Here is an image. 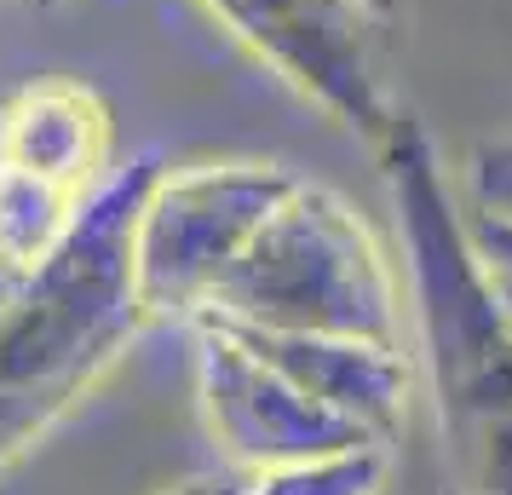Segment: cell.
<instances>
[{
	"instance_id": "cell-9",
	"label": "cell",
	"mask_w": 512,
	"mask_h": 495,
	"mask_svg": "<svg viewBox=\"0 0 512 495\" xmlns=\"http://www.w3.org/2000/svg\"><path fill=\"white\" fill-rule=\"evenodd\" d=\"M81 208H87V196L52 185L41 173H24V167L0 162V254L12 265L41 271L70 242Z\"/></svg>"
},
{
	"instance_id": "cell-15",
	"label": "cell",
	"mask_w": 512,
	"mask_h": 495,
	"mask_svg": "<svg viewBox=\"0 0 512 495\" xmlns=\"http://www.w3.org/2000/svg\"><path fill=\"white\" fill-rule=\"evenodd\" d=\"M495 271H501V294H507V306H512V265L495 260Z\"/></svg>"
},
{
	"instance_id": "cell-2",
	"label": "cell",
	"mask_w": 512,
	"mask_h": 495,
	"mask_svg": "<svg viewBox=\"0 0 512 495\" xmlns=\"http://www.w3.org/2000/svg\"><path fill=\"white\" fill-rule=\"evenodd\" d=\"M156 156L116 167L87 196L70 242L0 311V478L93 398L150 311L133 277V219Z\"/></svg>"
},
{
	"instance_id": "cell-12",
	"label": "cell",
	"mask_w": 512,
	"mask_h": 495,
	"mask_svg": "<svg viewBox=\"0 0 512 495\" xmlns=\"http://www.w3.org/2000/svg\"><path fill=\"white\" fill-rule=\"evenodd\" d=\"M150 495H236V472H190V478H173Z\"/></svg>"
},
{
	"instance_id": "cell-3",
	"label": "cell",
	"mask_w": 512,
	"mask_h": 495,
	"mask_svg": "<svg viewBox=\"0 0 512 495\" xmlns=\"http://www.w3.org/2000/svg\"><path fill=\"white\" fill-rule=\"evenodd\" d=\"M202 317L254 334H363L409 346L403 265L340 190H288Z\"/></svg>"
},
{
	"instance_id": "cell-7",
	"label": "cell",
	"mask_w": 512,
	"mask_h": 495,
	"mask_svg": "<svg viewBox=\"0 0 512 495\" xmlns=\"http://www.w3.org/2000/svg\"><path fill=\"white\" fill-rule=\"evenodd\" d=\"M236 334L254 340L294 386H305L323 409H334L357 432H369L380 444L403 438L409 403L420 392V363L403 340H363V334H254V329H236Z\"/></svg>"
},
{
	"instance_id": "cell-14",
	"label": "cell",
	"mask_w": 512,
	"mask_h": 495,
	"mask_svg": "<svg viewBox=\"0 0 512 495\" xmlns=\"http://www.w3.org/2000/svg\"><path fill=\"white\" fill-rule=\"evenodd\" d=\"M24 277H29L24 265H12V260H6V254H0V311L12 306V294L24 288Z\"/></svg>"
},
{
	"instance_id": "cell-8",
	"label": "cell",
	"mask_w": 512,
	"mask_h": 495,
	"mask_svg": "<svg viewBox=\"0 0 512 495\" xmlns=\"http://www.w3.org/2000/svg\"><path fill=\"white\" fill-rule=\"evenodd\" d=\"M110 104L70 75H41L0 104V162L93 196L110 167Z\"/></svg>"
},
{
	"instance_id": "cell-4",
	"label": "cell",
	"mask_w": 512,
	"mask_h": 495,
	"mask_svg": "<svg viewBox=\"0 0 512 495\" xmlns=\"http://www.w3.org/2000/svg\"><path fill=\"white\" fill-rule=\"evenodd\" d=\"M300 173L254 156L156 167L133 219V277L150 323H196Z\"/></svg>"
},
{
	"instance_id": "cell-13",
	"label": "cell",
	"mask_w": 512,
	"mask_h": 495,
	"mask_svg": "<svg viewBox=\"0 0 512 495\" xmlns=\"http://www.w3.org/2000/svg\"><path fill=\"white\" fill-rule=\"evenodd\" d=\"M472 231H478V242H484L489 260L512 265V231H507V225H484V219H472Z\"/></svg>"
},
{
	"instance_id": "cell-6",
	"label": "cell",
	"mask_w": 512,
	"mask_h": 495,
	"mask_svg": "<svg viewBox=\"0 0 512 495\" xmlns=\"http://www.w3.org/2000/svg\"><path fill=\"white\" fill-rule=\"evenodd\" d=\"M190 340H196V409L231 472H265L311 461V455H334V449L380 444L340 421L334 409H323L305 386H294L236 329L196 317Z\"/></svg>"
},
{
	"instance_id": "cell-10",
	"label": "cell",
	"mask_w": 512,
	"mask_h": 495,
	"mask_svg": "<svg viewBox=\"0 0 512 495\" xmlns=\"http://www.w3.org/2000/svg\"><path fill=\"white\" fill-rule=\"evenodd\" d=\"M392 444H357L265 472H236V495H386Z\"/></svg>"
},
{
	"instance_id": "cell-5",
	"label": "cell",
	"mask_w": 512,
	"mask_h": 495,
	"mask_svg": "<svg viewBox=\"0 0 512 495\" xmlns=\"http://www.w3.org/2000/svg\"><path fill=\"white\" fill-rule=\"evenodd\" d=\"M196 6L236 47H248L277 81H288L305 104H317L334 127L357 133L369 150L403 116L386 81L380 29L363 0H196Z\"/></svg>"
},
{
	"instance_id": "cell-1",
	"label": "cell",
	"mask_w": 512,
	"mask_h": 495,
	"mask_svg": "<svg viewBox=\"0 0 512 495\" xmlns=\"http://www.w3.org/2000/svg\"><path fill=\"white\" fill-rule=\"evenodd\" d=\"M397 213L415 363L461 495H512V306L472 231L461 179L409 110L374 144Z\"/></svg>"
},
{
	"instance_id": "cell-11",
	"label": "cell",
	"mask_w": 512,
	"mask_h": 495,
	"mask_svg": "<svg viewBox=\"0 0 512 495\" xmlns=\"http://www.w3.org/2000/svg\"><path fill=\"white\" fill-rule=\"evenodd\" d=\"M461 196L466 213L484 225H507L512 231V139L478 144L461 167Z\"/></svg>"
},
{
	"instance_id": "cell-16",
	"label": "cell",
	"mask_w": 512,
	"mask_h": 495,
	"mask_svg": "<svg viewBox=\"0 0 512 495\" xmlns=\"http://www.w3.org/2000/svg\"><path fill=\"white\" fill-rule=\"evenodd\" d=\"M35 6H58V0H35Z\"/></svg>"
}]
</instances>
